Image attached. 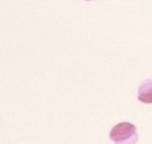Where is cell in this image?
Masks as SVG:
<instances>
[{
	"label": "cell",
	"instance_id": "1",
	"mask_svg": "<svg viewBox=\"0 0 152 144\" xmlns=\"http://www.w3.org/2000/svg\"><path fill=\"white\" fill-rule=\"evenodd\" d=\"M110 138L114 144H137V127L132 123L122 121L110 130Z\"/></svg>",
	"mask_w": 152,
	"mask_h": 144
},
{
	"label": "cell",
	"instance_id": "2",
	"mask_svg": "<svg viewBox=\"0 0 152 144\" xmlns=\"http://www.w3.org/2000/svg\"><path fill=\"white\" fill-rule=\"evenodd\" d=\"M137 97L142 103H152V79H146L140 84Z\"/></svg>",
	"mask_w": 152,
	"mask_h": 144
}]
</instances>
